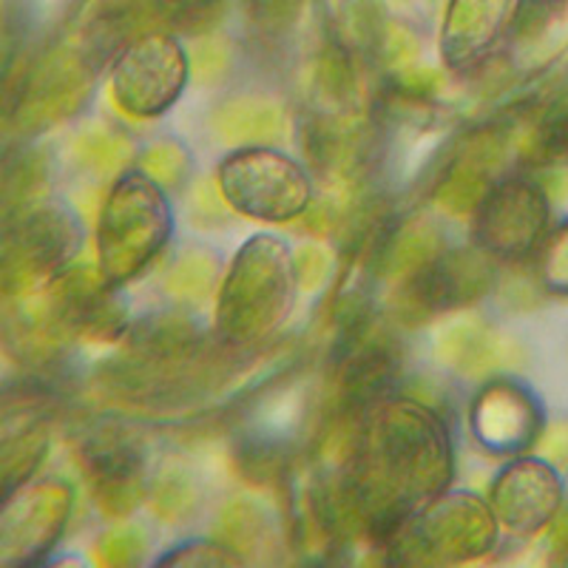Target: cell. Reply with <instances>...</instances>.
Instances as JSON below:
<instances>
[{
  "label": "cell",
  "instance_id": "1",
  "mask_svg": "<svg viewBox=\"0 0 568 568\" xmlns=\"http://www.w3.org/2000/svg\"><path fill=\"white\" fill-rule=\"evenodd\" d=\"M453 444L433 409L382 400L364 413L342 497L375 546L389 542L453 484Z\"/></svg>",
  "mask_w": 568,
  "mask_h": 568
},
{
  "label": "cell",
  "instance_id": "2",
  "mask_svg": "<svg viewBox=\"0 0 568 568\" xmlns=\"http://www.w3.org/2000/svg\"><path fill=\"white\" fill-rule=\"evenodd\" d=\"M302 287L296 253L273 233H258L233 256L216 302V333L231 347L271 338L291 316Z\"/></svg>",
  "mask_w": 568,
  "mask_h": 568
},
{
  "label": "cell",
  "instance_id": "3",
  "mask_svg": "<svg viewBox=\"0 0 568 568\" xmlns=\"http://www.w3.org/2000/svg\"><path fill=\"white\" fill-rule=\"evenodd\" d=\"M174 213L165 191L145 171H125L109 191L98 220V267L111 284L131 282L171 240Z\"/></svg>",
  "mask_w": 568,
  "mask_h": 568
},
{
  "label": "cell",
  "instance_id": "4",
  "mask_svg": "<svg viewBox=\"0 0 568 568\" xmlns=\"http://www.w3.org/2000/svg\"><path fill=\"white\" fill-rule=\"evenodd\" d=\"M216 185L227 205L256 222H293L311 211L313 182L307 171L282 151L245 145L222 160Z\"/></svg>",
  "mask_w": 568,
  "mask_h": 568
},
{
  "label": "cell",
  "instance_id": "5",
  "mask_svg": "<svg viewBox=\"0 0 568 568\" xmlns=\"http://www.w3.org/2000/svg\"><path fill=\"white\" fill-rule=\"evenodd\" d=\"M497 540V515L478 495L458 491L415 515L387 549H404V560L464 562L484 557Z\"/></svg>",
  "mask_w": 568,
  "mask_h": 568
},
{
  "label": "cell",
  "instance_id": "6",
  "mask_svg": "<svg viewBox=\"0 0 568 568\" xmlns=\"http://www.w3.org/2000/svg\"><path fill=\"white\" fill-rule=\"evenodd\" d=\"M187 71L180 40L165 32L142 34L123 45L111 65V98L116 109L140 120L162 116L182 98Z\"/></svg>",
  "mask_w": 568,
  "mask_h": 568
},
{
  "label": "cell",
  "instance_id": "7",
  "mask_svg": "<svg viewBox=\"0 0 568 568\" xmlns=\"http://www.w3.org/2000/svg\"><path fill=\"white\" fill-rule=\"evenodd\" d=\"M549 225V202L535 182L506 176L486 191L475 207L471 242L486 256L520 262L540 245Z\"/></svg>",
  "mask_w": 568,
  "mask_h": 568
},
{
  "label": "cell",
  "instance_id": "8",
  "mask_svg": "<svg viewBox=\"0 0 568 568\" xmlns=\"http://www.w3.org/2000/svg\"><path fill=\"white\" fill-rule=\"evenodd\" d=\"M71 515V489L60 480H38L3 497L0 562L40 566L63 537Z\"/></svg>",
  "mask_w": 568,
  "mask_h": 568
},
{
  "label": "cell",
  "instance_id": "9",
  "mask_svg": "<svg viewBox=\"0 0 568 568\" xmlns=\"http://www.w3.org/2000/svg\"><path fill=\"white\" fill-rule=\"evenodd\" d=\"M484 251H438L409 276L398 296L400 316L420 322L438 313L460 311L486 296L491 267Z\"/></svg>",
  "mask_w": 568,
  "mask_h": 568
},
{
  "label": "cell",
  "instance_id": "10",
  "mask_svg": "<svg viewBox=\"0 0 568 568\" xmlns=\"http://www.w3.org/2000/svg\"><path fill=\"white\" fill-rule=\"evenodd\" d=\"M83 231L74 211L60 202H43L20 213L18 227L7 233V287L20 278L32 282L40 276L63 273L78 253Z\"/></svg>",
  "mask_w": 568,
  "mask_h": 568
},
{
  "label": "cell",
  "instance_id": "11",
  "mask_svg": "<svg viewBox=\"0 0 568 568\" xmlns=\"http://www.w3.org/2000/svg\"><path fill=\"white\" fill-rule=\"evenodd\" d=\"M562 486L557 471L537 458H517L497 471L489 504L497 524L515 535H537L555 517Z\"/></svg>",
  "mask_w": 568,
  "mask_h": 568
},
{
  "label": "cell",
  "instance_id": "12",
  "mask_svg": "<svg viewBox=\"0 0 568 568\" xmlns=\"http://www.w3.org/2000/svg\"><path fill=\"white\" fill-rule=\"evenodd\" d=\"M469 420L471 435L486 453L517 455L540 429V404L520 384L497 378L475 395Z\"/></svg>",
  "mask_w": 568,
  "mask_h": 568
},
{
  "label": "cell",
  "instance_id": "13",
  "mask_svg": "<svg viewBox=\"0 0 568 568\" xmlns=\"http://www.w3.org/2000/svg\"><path fill=\"white\" fill-rule=\"evenodd\" d=\"M524 0H449L440 27V58L446 69L464 71L495 52L511 32Z\"/></svg>",
  "mask_w": 568,
  "mask_h": 568
},
{
  "label": "cell",
  "instance_id": "14",
  "mask_svg": "<svg viewBox=\"0 0 568 568\" xmlns=\"http://www.w3.org/2000/svg\"><path fill=\"white\" fill-rule=\"evenodd\" d=\"M83 464L94 480L98 506L105 515L125 517L142 504V453L123 433L91 435L83 446Z\"/></svg>",
  "mask_w": 568,
  "mask_h": 568
},
{
  "label": "cell",
  "instance_id": "15",
  "mask_svg": "<svg viewBox=\"0 0 568 568\" xmlns=\"http://www.w3.org/2000/svg\"><path fill=\"white\" fill-rule=\"evenodd\" d=\"M491 160H495V151L489 145L460 156V162H455L449 176L440 182L438 194H435L440 207L449 213L475 211L478 202L486 196V191L495 185L491 182Z\"/></svg>",
  "mask_w": 568,
  "mask_h": 568
},
{
  "label": "cell",
  "instance_id": "16",
  "mask_svg": "<svg viewBox=\"0 0 568 568\" xmlns=\"http://www.w3.org/2000/svg\"><path fill=\"white\" fill-rule=\"evenodd\" d=\"M213 131L231 142L276 140L284 131L282 111L262 100H231L213 114Z\"/></svg>",
  "mask_w": 568,
  "mask_h": 568
},
{
  "label": "cell",
  "instance_id": "17",
  "mask_svg": "<svg viewBox=\"0 0 568 568\" xmlns=\"http://www.w3.org/2000/svg\"><path fill=\"white\" fill-rule=\"evenodd\" d=\"M49 449V438L40 426H27L20 433H7L3 440V497L27 486Z\"/></svg>",
  "mask_w": 568,
  "mask_h": 568
},
{
  "label": "cell",
  "instance_id": "18",
  "mask_svg": "<svg viewBox=\"0 0 568 568\" xmlns=\"http://www.w3.org/2000/svg\"><path fill=\"white\" fill-rule=\"evenodd\" d=\"M526 151L540 160L568 154V83L557 89V94H551L540 109Z\"/></svg>",
  "mask_w": 568,
  "mask_h": 568
},
{
  "label": "cell",
  "instance_id": "19",
  "mask_svg": "<svg viewBox=\"0 0 568 568\" xmlns=\"http://www.w3.org/2000/svg\"><path fill=\"white\" fill-rule=\"evenodd\" d=\"M495 349V338L480 324H455L440 336V355L453 367L466 369V373L486 367Z\"/></svg>",
  "mask_w": 568,
  "mask_h": 568
},
{
  "label": "cell",
  "instance_id": "20",
  "mask_svg": "<svg viewBox=\"0 0 568 568\" xmlns=\"http://www.w3.org/2000/svg\"><path fill=\"white\" fill-rule=\"evenodd\" d=\"M216 273H220V262L211 253H187L169 273V291L182 298H200L213 287Z\"/></svg>",
  "mask_w": 568,
  "mask_h": 568
},
{
  "label": "cell",
  "instance_id": "21",
  "mask_svg": "<svg viewBox=\"0 0 568 568\" xmlns=\"http://www.w3.org/2000/svg\"><path fill=\"white\" fill-rule=\"evenodd\" d=\"M187 151L182 149L180 142H171V140H162L154 142L151 149H145L142 154V171L156 180L160 185H180L182 180L187 176Z\"/></svg>",
  "mask_w": 568,
  "mask_h": 568
},
{
  "label": "cell",
  "instance_id": "22",
  "mask_svg": "<svg viewBox=\"0 0 568 568\" xmlns=\"http://www.w3.org/2000/svg\"><path fill=\"white\" fill-rule=\"evenodd\" d=\"M242 557L236 549L222 546V542H205V540H191L176 546L174 551L162 555L156 566H240Z\"/></svg>",
  "mask_w": 568,
  "mask_h": 568
},
{
  "label": "cell",
  "instance_id": "23",
  "mask_svg": "<svg viewBox=\"0 0 568 568\" xmlns=\"http://www.w3.org/2000/svg\"><path fill=\"white\" fill-rule=\"evenodd\" d=\"M318 83L333 100H347L353 94V65L338 43H327L318 60Z\"/></svg>",
  "mask_w": 568,
  "mask_h": 568
},
{
  "label": "cell",
  "instance_id": "24",
  "mask_svg": "<svg viewBox=\"0 0 568 568\" xmlns=\"http://www.w3.org/2000/svg\"><path fill=\"white\" fill-rule=\"evenodd\" d=\"M542 282L549 291L568 293V225H562L542 251Z\"/></svg>",
  "mask_w": 568,
  "mask_h": 568
},
{
  "label": "cell",
  "instance_id": "25",
  "mask_svg": "<svg viewBox=\"0 0 568 568\" xmlns=\"http://www.w3.org/2000/svg\"><path fill=\"white\" fill-rule=\"evenodd\" d=\"M105 566H129L140 557V537L134 529H111L98 546Z\"/></svg>",
  "mask_w": 568,
  "mask_h": 568
},
{
  "label": "cell",
  "instance_id": "26",
  "mask_svg": "<svg viewBox=\"0 0 568 568\" xmlns=\"http://www.w3.org/2000/svg\"><path fill=\"white\" fill-rule=\"evenodd\" d=\"M298 12V0H253V18L258 27L282 29Z\"/></svg>",
  "mask_w": 568,
  "mask_h": 568
},
{
  "label": "cell",
  "instance_id": "27",
  "mask_svg": "<svg viewBox=\"0 0 568 568\" xmlns=\"http://www.w3.org/2000/svg\"><path fill=\"white\" fill-rule=\"evenodd\" d=\"M296 271L304 291H313V287L327 276L329 262L318 247H302V251H296Z\"/></svg>",
  "mask_w": 568,
  "mask_h": 568
}]
</instances>
